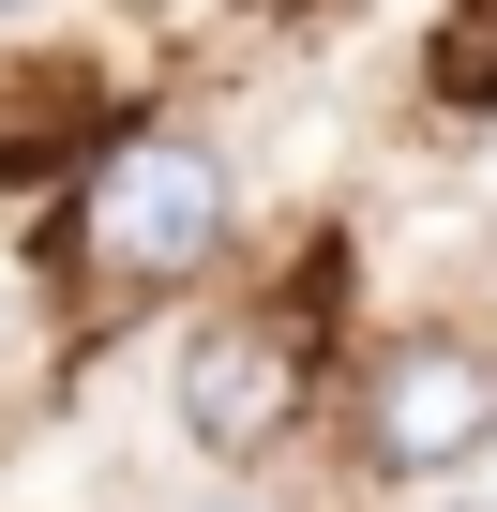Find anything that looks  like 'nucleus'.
<instances>
[{
    "label": "nucleus",
    "mask_w": 497,
    "mask_h": 512,
    "mask_svg": "<svg viewBox=\"0 0 497 512\" xmlns=\"http://www.w3.org/2000/svg\"><path fill=\"white\" fill-rule=\"evenodd\" d=\"M226 512H241V497H226Z\"/></svg>",
    "instance_id": "20e7f679"
},
{
    "label": "nucleus",
    "mask_w": 497,
    "mask_h": 512,
    "mask_svg": "<svg viewBox=\"0 0 497 512\" xmlns=\"http://www.w3.org/2000/svg\"><path fill=\"white\" fill-rule=\"evenodd\" d=\"M181 422L241 467V452H272L302 422V317H211L181 347Z\"/></svg>",
    "instance_id": "7ed1b4c3"
},
{
    "label": "nucleus",
    "mask_w": 497,
    "mask_h": 512,
    "mask_svg": "<svg viewBox=\"0 0 497 512\" xmlns=\"http://www.w3.org/2000/svg\"><path fill=\"white\" fill-rule=\"evenodd\" d=\"M61 256L76 287L106 302H151V287H196L226 256V151L181 136V121H136L76 166V211H61Z\"/></svg>",
    "instance_id": "f257e3e1"
},
{
    "label": "nucleus",
    "mask_w": 497,
    "mask_h": 512,
    "mask_svg": "<svg viewBox=\"0 0 497 512\" xmlns=\"http://www.w3.org/2000/svg\"><path fill=\"white\" fill-rule=\"evenodd\" d=\"M482 437H497V347H482V332H422V347H392V362L362 377V452H377V467L437 482V467H467Z\"/></svg>",
    "instance_id": "f03ea898"
}]
</instances>
